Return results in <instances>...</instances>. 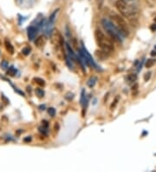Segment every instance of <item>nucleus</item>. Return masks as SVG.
I'll list each match as a JSON object with an SVG mask.
<instances>
[{"label": "nucleus", "instance_id": "f257e3e1", "mask_svg": "<svg viewBox=\"0 0 156 172\" xmlns=\"http://www.w3.org/2000/svg\"><path fill=\"white\" fill-rule=\"evenodd\" d=\"M116 6L123 17H127L130 20L137 19L139 16V10L133 4H128L126 0H117Z\"/></svg>", "mask_w": 156, "mask_h": 172}, {"label": "nucleus", "instance_id": "f03ea898", "mask_svg": "<svg viewBox=\"0 0 156 172\" xmlns=\"http://www.w3.org/2000/svg\"><path fill=\"white\" fill-rule=\"evenodd\" d=\"M95 41H96L98 46L103 52H105L106 53H110V52H114L113 42L110 40L108 37H106L100 30H96L95 31Z\"/></svg>", "mask_w": 156, "mask_h": 172}, {"label": "nucleus", "instance_id": "7ed1b4c3", "mask_svg": "<svg viewBox=\"0 0 156 172\" xmlns=\"http://www.w3.org/2000/svg\"><path fill=\"white\" fill-rule=\"evenodd\" d=\"M102 23L103 25L104 29L106 30L107 33L109 35L110 38L113 40L116 41V42H121V43L122 42L124 38L121 36L120 31L117 30V28L115 26V24L112 23L111 21H109L107 18H104V19L102 20Z\"/></svg>", "mask_w": 156, "mask_h": 172}, {"label": "nucleus", "instance_id": "20e7f679", "mask_svg": "<svg viewBox=\"0 0 156 172\" xmlns=\"http://www.w3.org/2000/svg\"><path fill=\"white\" fill-rule=\"evenodd\" d=\"M111 18L113 19V23L115 24L117 30L120 31V33L123 38H126L129 35V29L127 26L126 21L119 15L113 13L111 15Z\"/></svg>", "mask_w": 156, "mask_h": 172}, {"label": "nucleus", "instance_id": "39448f33", "mask_svg": "<svg viewBox=\"0 0 156 172\" xmlns=\"http://www.w3.org/2000/svg\"><path fill=\"white\" fill-rule=\"evenodd\" d=\"M81 52L83 53V55H84V57H85V64L88 65V66H92L94 67L95 70H101L100 69V67H99L98 65L95 63V62L94 61V59H93L92 56L90 55V53L88 52V50H87L86 48H85V46L83 45V43L81 42Z\"/></svg>", "mask_w": 156, "mask_h": 172}, {"label": "nucleus", "instance_id": "423d86ee", "mask_svg": "<svg viewBox=\"0 0 156 172\" xmlns=\"http://www.w3.org/2000/svg\"><path fill=\"white\" fill-rule=\"evenodd\" d=\"M50 38H51L52 43L57 46H62L64 44L63 37L59 33L58 30H53L50 33Z\"/></svg>", "mask_w": 156, "mask_h": 172}, {"label": "nucleus", "instance_id": "0eeeda50", "mask_svg": "<svg viewBox=\"0 0 156 172\" xmlns=\"http://www.w3.org/2000/svg\"><path fill=\"white\" fill-rule=\"evenodd\" d=\"M28 30V38H29V40L33 41L35 39V37H36V34L37 33V28L35 27L34 25H30L28 27L27 29Z\"/></svg>", "mask_w": 156, "mask_h": 172}, {"label": "nucleus", "instance_id": "6e6552de", "mask_svg": "<svg viewBox=\"0 0 156 172\" xmlns=\"http://www.w3.org/2000/svg\"><path fill=\"white\" fill-rule=\"evenodd\" d=\"M46 37L44 35H41L38 38H36V39L35 40V45L37 47H42L45 45L46 43Z\"/></svg>", "mask_w": 156, "mask_h": 172}, {"label": "nucleus", "instance_id": "1a4fd4ad", "mask_svg": "<svg viewBox=\"0 0 156 172\" xmlns=\"http://www.w3.org/2000/svg\"><path fill=\"white\" fill-rule=\"evenodd\" d=\"M5 49L7 52H9L11 55H12L14 53V47L12 46V45L11 44V42L9 40L5 41Z\"/></svg>", "mask_w": 156, "mask_h": 172}, {"label": "nucleus", "instance_id": "9d476101", "mask_svg": "<svg viewBox=\"0 0 156 172\" xmlns=\"http://www.w3.org/2000/svg\"><path fill=\"white\" fill-rule=\"evenodd\" d=\"M136 79H137V76H136V74H133V73H131V74H129L127 77V83H129V84L134 83L136 81Z\"/></svg>", "mask_w": 156, "mask_h": 172}, {"label": "nucleus", "instance_id": "9b49d317", "mask_svg": "<svg viewBox=\"0 0 156 172\" xmlns=\"http://www.w3.org/2000/svg\"><path fill=\"white\" fill-rule=\"evenodd\" d=\"M96 81H97V77H92L88 81V86L92 88L96 84Z\"/></svg>", "mask_w": 156, "mask_h": 172}, {"label": "nucleus", "instance_id": "f8f14e48", "mask_svg": "<svg viewBox=\"0 0 156 172\" xmlns=\"http://www.w3.org/2000/svg\"><path fill=\"white\" fill-rule=\"evenodd\" d=\"M16 73H17V70L14 68V66H11V67H9L8 71H7V74L9 75V76L14 77V76L16 75Z\"/></svg>", "mask_w": 156, "mask_h": 172}, {"label": "nucleus", "instance_id": "ddd939ff", "mask_svg": "<svg viewBox=\"0 0 156 172\" xmlns=\"http://www.w3.org/2000/svg\"><path fill=\"white\" fill-rule=\"evenodd\" d=\"M34 81L36 84H37L39 86H44L45 85V82L43 79H42L40 77H35Z\"/></svg>", "mask_w": 156, "mask_h": 172}, {"label": "nucleus", "instance_id": "4468645a", "mask_svg": "<svg viewBox=\"0 0 156 172\" xmlns=\"http://www.w3.org/2000/svg\"><path fill=\"white\" fill-rule=\"evenodd\" d=\"M155 63V59H147V62H146V67H147V68H151Z\"/></svg>", "mask_w": 156, "mask_h": 172}, {"label": "nucleus", "instance_id": "2eb2a0df", "mask_svg": "<svg viewBox=\"0 0 156 172\" xmlns=\"http://www.w3.org/2000/svg\"><path fill=\"white\" fill-rule=\"evenodd\" d=\"M36 96L38 97V98H43L44 97V91H43V90H41L39 88H37V89H36Z\"/></svg>", "mask_w": 156, "mask_h": 172}, {"label": "nucleus", "instance_id": "dca6fc26", "mask_svg": "<svg viewBox=\"0 0 156 172\" xmlns=\"http://www.w3.org/2000/svg\"><path fill=\"white\" fill-rule=\"evenodd\" d=\"M58 11H59V9L56 10V11H55V12H53L51 15H50V19H49V23H53L54 20H55V17H56V15H57V13Z\"/></svg>", "mask_w": 156, "mask_h": 172}, {"label": "nucleus", "instance_id": "f3484780", "mask_svg": "<svg viewBox=\"0 0 156 172\" xmlns=\"http://www.w3.org/2000/svg\"><path fill=\"white\" fill-rule=\"evenodd\" d=\"M30 51H31V49L29 47H24L23 49V51H22V53H23L24 56H27V55L29 54Z\"/></svg>", "mask_w": 156, "mask_h": 172}, {"label": "nucleus", "instance_id": "a211bd4d", "mask_svg": "<svg viewBox=\"0 0 156 172\" xmlns=\"http://www.w3.org/2000/svg\"><path fill=\"white\" fill-rule=\"evenodd\" d=\"M95 2H96V5H97L98 9H102V7L103 5L104 0H95Z\"/></svg>", "mask_w": 156, "mask_h": 172}, {"label": "nucleus", "instance_id": "6ab92c4d", "mask_svg": "<svg viewBox=\"0 0 156 172\" xmlns=\"http://www.w3.org/2000/svg\"><path fill=\"white\" fill-rule=\"evenodd\" d=\"M8 67H9V64H8V63L6 61H3L1 63V69L2 70H6Z\"/></svg>", "mask_w": 156, "mask_h": 172}, {"label": "nucleus", "instance_id": "aec40b11", "mask_svg": "<svg viewBox=\"0 0 156 172\" xmlns=\"http://www.w3.org/2000/svg\"><path fill=\"white\" fill-rule=\"evenodd\" d=\"M48 112H49V114L51 116H55V115H56V109H54V108H50V109H48Z\"/></svg>", "mask_w": 156, "mask_h": 172}, {"label": "nucleus", "instance_id": "412c9836", "mask_svg": "<svg viewBox=\"0 0 156 172\" xmlns=\"http://www.w3.org/2000/svg\"><path fill=\"white\" fill-rule=\"evenodd\" d=\"M151 77V72H148V73H146V75L144 76V80L145 81H148L150 79Z\"/></svg>", "mask_w": 156, "mask_h": 172}, {"label": "nucleus", "instance_id": "4be33fe9", "mask_svg": "<svg viewBox=\"0 0 156 172\" xmlns=\"http://www.w3.org/2000/svg\"><path fill=\"white\" fill-rule=\"evenodd\" d=\"M43 126L45 127V128H48V126H49V124H48V122H47V121H43Z\"/></svg>", "mask_w": 156, "mask_h": 172}, {"label": "nucleus", "instance_id": "5701e85b", "mask_svg": "<svg viewBox=\"0 0 156 172\" xmlns=\"http://www.w3.org/2000/svg\"><path fill=\"white\" fill-rule=\"evenodd\" d=\"M151 30H156V23L155 24H152Z\"/></svg>", "mask_w": 156, "mask_h": 172}, {"label": "nucleus", "instance_id": "b1692460", "mask_svg": "<svg viewBox=\"0 0 156 172\" xmlns=\"http://www.w3.org/2000/svg\"><path fill=\"white\" fill-rule=\"evenodd\" d=\"M30 140H31V138H30V137H29V138H24V142H29Z\"/></svg>", "mask_w": 156, "mask_h": 172}, {"label": "nucleus", "instance_id": "393cba45", "mask_svg": "<svg viewBox=\"0 0 156 172\" xmlns=\"http://www.w3.org/2000/svg\"><path fill=\"white\" fill-rule=\"evenodd\" d=\"M55 128H56V130H57V131H58V129H59V125H58V124H55Z\"/></svg>", "mask_w": 156, "mask_h": 172}, {"label": "nucleus", "instance_id": "a878e982", "mask_svg": "<svg viewBox=\"0 0 156 172\" xmlns=\"http://www.w3.org/2000/svg\"><path fill=\"white\" fill-rule=\"evenodd\" d=\"M151 55H152V56H156V52L153 51V52H151Z\"/></svg>", "mask_w": 156, "mask_h": 172}, {"label": "nucleus", "instance_id": "bb28decb", "mask_svg": "<svg viewBox=\"0 0 156 172\" xmlns=\"http://www.w3.org/2000/svg\"><path fill=\"white\" fill-rule=\"evenodd\" d=\"M39 108H40V109H44L45 106L44 105H41V106H39Z\"/></svg>", "mask_w": 156, "mask_h": 172}, {"label": "nucleus", "instance_id": "cd10ccee", "mask_svg": "<svg viewBox=\"0 0 156 172\" xmlns=\"http://www.w3.org/2000/svg\"><path fill=\"white\" fill-rule=\"evenodd\" d=\"M154 21H155V22H156V17H155V18H154Z\"/></svg>", "mask_w": 156, "mask_h": 172}, {"label": "nucleus", "instance_id": "c85d7f7f", "mask_svg": "<svg viewBox=\"0 0 156 172\" xmlns=\"http://www.w3.org/2000/svg\"><path fill=\"white\" fill-rule=\"evenodd\" d=\"M155 49H156V45H155Z\"/></svg>", "mask_w": 156, "mask_h": 172}]
</instances>
